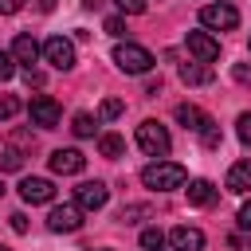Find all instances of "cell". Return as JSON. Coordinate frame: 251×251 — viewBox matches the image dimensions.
Wrapping results in <instances>:
<instances>
[{
	"mask_svg": "<svg viewBox=\"0 0 251 251\" xmlns=\"http://www.w3.org/2000/svg\"><path fill=\"white\" fill-rule=\"evenodd\" d=\"M188 180V173H184V165H176V161H153V165H145L141 169V184L145 188H153V192H173V188H180Z\"/></svg>",
	"mask_w": 251,
	"mask_h": 251,
	"instance_id": "cell-1",
	"label": "cell"
},
{
	"mask_svg": "<svg viewBox=\"0 0 251 251\" xmlns=\"http://www.w3.org/2000/svg\"><path fill=\"white\" fill-rule=\"evenodd\" d=\"M114 63H118V71H126V75H149L157 59H153L141 43H118V47H114Z\"/></svg>",
	"mask_w": 251,
	"mask_h": 251,
	"instance_id": "cell-2",
	"label": "cell"
},
{
	"mask_svg": "<svg viewBox=\"0 0 251 251\" xmlns=\"http://www.w3.org/2000/svg\"><path fill=\"white\" fill-rule=\"evenodd\" d=\"M137 145H141V153H149V157H169L173 137H169V129H165L161 122L145 118V122L137 126Z\"/></svg>",
	"mask_w": 251,
	"mask_h": 251,
	"instance_id": "cell-3",
	"label": "cell"
},
{
	"mask_svg": "<svg viewBox=\"0 0 251 251\" xmlns=\"http://www.w3.org/2000/svg\"><path fill=\"white\" fill-rule=\"evenodd\" d=\"M200 24L212 27V31H231V27H239V12H235V4H227V0L204 4V8H200Z\"/></svg>",
	"mask_w": 251,
	"mask_h": 251,
	"instance_id": "cell-4",
	"label": "cell"
},
{
	"mask_svg": "<svg viewBox=\"0 0 251 251\" xmlns=\"http://www.w3.org/2000/svg\"><path fill=\"white\" fill-rule=\"evenodd\" d=\"M27 118H31V126L51 129V126H59L63 110H59V102H55L51 94H35V98H31V106H27Z\"/></svg>",
	"mask_w": 251,
	"mask_h": 251,
	"instance_id": "cell-5",
	"label": "cell"
},
{
	"mask_svg": "<svg viewBox=\"0 0 251 251\" xmlns=\"http://www.w3.org/2000/svg\"><path fill=\"white\" fill-rule=\"evenodd\" d=\"M47 227H51L55 235L78 231V227H82V208H78V204H55V208L47 212Z\"/></svg>",
	"mask_w": 251,
	"mask_h": 251,
	"instance_id": "cell-6",
	"label": "cell"
},
{
	"mask_svg": "<svg viewBox=\"0 0 251 251\" xmlns=\"http://www.w3.org/2000/svg\"><path fill=\"white\" fill-rule=\"evenodd\" d=\"M43 59H47L55 71H71V67H75V43L63 39V35H51V39L43 43Z\"/></svg>",
	"mask_w": 251,
	"mask_h": 251,
	"instance_id": "cell-7",
	"label": "cell"
},
{
	"mask_svg": "<svg viewBox=\"0 0 251 251\" xmlns=\"http://www.w3.org/2000/svg\"><path fill=\"white\" fill-rule=\"evenodd\" d=\"M106 200H110V188H106L102 180H82V184L75 188V204H78L82 212H98V208H106Z\"/></svg>",
	"mask_w": 251,
	"mask_h": 251,
	"instance_id": "cell-8",
	"label": "cell"
},
{
	"mask_svg": "<svg viewBox=\"0 0 251 251\" xmlns=\"http://www.w3.org/2000/svg\"><path fill=\"white\" fill-rule=\"evenodd\" d=\"M20 196H24V204H51L55 200V184L47 176H24L20 180Z\"/></svg>",
	"mask_w": 251,
	"mask_h": 251,
	"instance_id": "cell-9",
	"label": "cell"
},
{
	"mask_svg": "<svg viewBox=\"0 0 251 251\" xmlns=\"http://www.w3.org/2000/svg\"><path fill=\"white\" fill-rule=\"evenodd\" d=\"M188 51L196 63H216L220 59V39H212L208 31H188Z\"/></svg>",
	"mask_w": 251,
	"mask_h": 251,
	"instance_id": "cell-10",
	"label": "cell"
},
{
	"mask_svg": "<svg viewBox=\"0 0 251 251\" xmlns=\"http://www.w3.org/2000/svg\"><path fill=\"white\" fill-rule=\"evenodd\" d=\"M47 161H51V173H59V176H75V173L86 169V157L78 149H55Z\"/></svg>",
	"mask_w": 251,
	"mask_h": 251,
	"instance_id": "cell-11",
	"label": "cell"
},
{
	"mask_svg": "<svg viewBox=\"0 0 251 251\" xmlns=\"http://www.w3.org/2000/svg\"><path fill=\"white\" fill-rule=\"evenodd\" d=\"M169 247H173V251H204V231L180 224V227L169 231Z\"/></svg>",
	"mask_w": 251,
	"mask_h": 251,
	"instance_id": "cell-12",
	"label": "cell"
},
{
	"mask_svg": "<svg viewBox=\"0 0 251 251\" xmlns=\"http://www.w3.org/2000/svg\"><path fill=\"white\" fill-rule=\"evenodd\" d=\"M176 122H180L184 129H192V133H204V129L212 126V118H208L200 106H192V102H180V106H176Z\"/></svg>",
	"mask_w": 251,
	"mask_h": 251,
	"instance_id": "cell-13",
	"label": "cell"
},
{
	"mask_svg": "<svg viewBox=\"0 0 251 251\" xmlns=\"http://www.w3.org/2000/svg\"><path fill=\"white\" fill-rule=\"evenodd\" d=\"M224 184H227V192L243 196V192L251 188V157H247V161H235V165L227 169V180H224Z\"/></svg>",
	"mask_w": 251,
	"mask_h": 251,
	"instance_id": "cell-14",
	"label": "cell"
},
{
	"mask_svg": "<svg viewBox=\"0 0 251 251\" xmlns=\"http://www.w3.org/2000/svg\"><path fill=\"white\" fill-rule=\"evenodd\" d=\"M39 55H43V47H39V43H35L31 35H16V39H12V59H16V63L31 67V63L39 59Z\"/></svg>",
	"mask_w": 251,
	"mask_h": 251,
	"instance_id": "cell-15",
	"label": "cell"
},
{
	"mask_svg": "<svg viewBox=\"0 0 251 251\" xmlns=\"http://www.w3.org/2000/svg\"><path fill=\"white\" fill-rule=\"evenodd\" d=\"M216 75H212V67L208 63H180V82H188V86H204V82H212Z\"/></svg>",
	"mask_w": 251,
	"mask_h": 251,
	"instance_id": "cell-16",
	"label": "cell"
},
{
	"mask_svg": "<svg viewBox=\"0 0 251 251\" xmlns=\"http://www.w3.org/2000/svg\"><path fill=\"white\" fill-rule=\"evenodd\" d=\"M216 196H220V188H216L212 180H192V184H188V204H196V208L216 204Z\"/></svg>",
	"mask_w": 251,
	"mask_h": 251,
	"instance_id": "cell-17",
	"label": "cell"
},
{
	"mask_svg": "<svg viewBox=\"0 0 251 251\" xmlns=\"http://www.w3.org/2000/svg\"><path fill=\"white\" fill-rule=\"evenodd\" d=\"M169 247V235L161 227H145L141 231V251H165Z\"/></svg>",
	"mask_w": 251,
	"mask_h": 251,
	"instance_id": "cell-18",
	"label": "cell"
},
{
	"mask_svg": "<svg viewBox=\"0 0 251 251\" xmlns=\"http://www.w3.org/2000/svg\"><path fill=\"white\" fill-rule=\"evenodd\" d=\"M98 149H102V157H122V153H126V141H122L118 133H102V137H98Z\"/></svg>",
	"mask_w": 251,
	"mask_h": 251,
	"instance_id": "cell-19",
	"label": "cell"
},
{
	"mask_svg": "<svg viewBox=\"0 0 251 251\" xmlns=\"http://www.w3.org/2000/svg\"><path fill=\"white\" fill-rule=\"evenodd\" d=\"M71 129H75V137H94V129H98V122H94L90 114H75V122H71Z\"/></svg>",
	"mask_w": 251,
	"mask_h": 251,
	"instance_id": "cell-20",
	"label": "cell"
},
{
	"mask_svg": "<svg viewBox=\"0 0 251 251\" xmlns=\"http://www.w3.org/2000/svg\"><path fill=\"white\" fill-rule=\"evenodd\" d=\"M20 165H24V153H20V149H12V145H8V149H0V169L16 173Z\"/></svg>",
	"mask_w": 251,
	"mask_h": 251,
	"instance_id": "cell-21",
	"label": "cell"
},
{
	"mask_svg": "<svg viewBox=\"0 0 251 251\" xmlns=\"http://www.w3.org/2000/svg\"><path fill=\"white\" fill-rule=\"evenodd\" d=\"M16 114H20V98L16 94H0V122H8Z\"/></svg>",
	"mask_w": 251,
	"mask_h": 251,
	"instance_id": "cell-22",
	"label": "cell"
},
{
	"mask_svg": "<svg viewBox=\"0 0 251 251\" xmlns=\"http://www.w3.org/2000/svg\"><path fill=\"white\" fill-rule=\"evenodd\" d=\"M122 110H126V102H122V98H106V102H102V110H98V114H102V118H106V122H114V118H122Z\"/></svg>",
	"mask_w": 251,
	"mask_h": 251,
	"instance_id": "cell-23",
	"label": "cell"
},
{
	"mask_svg": "<svg viewBox=\"0 0 251 251\" xmlns=\"http://www.w3.org/2000/svg\"><path fill=\"white\" fill-rule=\"evenodd\" d=\"M141 216H149L145 204H126V208H122V224H137Z\"/></svg>",
	"mask_w": 251,
	"mask_h": 251,
	"instance_id": "cell-24",
	"label": "cell"
},
{
	"mask_svg": "<svg viewBox=\"0 0 251 251\" xmlns=\"http://www.w3.org/2000/svg\"><path fill=\"white\" fill-rule=\"evenodd\" d=\"M102 31L114 35V39H122V35H126V20H122V16H110V20L102 24Z\"/></svg>",
	"mask_w": 251,
	"mask_h": 251,
	"instance_id": "cell-25",
	"label": "cell"
},
{
	"mask_svg": "<svg viewBox=\"0 0 251 251\" xmlns=\"http://www.w3.org/2000/svg\"><path fill=\"white\" fill-rule=\"evenodd\" d=\"M16 75V59H12V51H0V82H8Z\"/></svg>",
	"mask_w": 251,
	"mask_h": 251,
	"instance_id": "cell-26",
	"label": "cell"
},
{
	"mask_svg": "<svg viewBox=\"0 0 251 251\" xmlns=\"http://www.w3.org/2000/svg\"><path fill=\"white\" fill-rule=\"evenodd\" d=\"M235 133H239V141H243V145H251V114H239Z\"/></svg>",
	"mask_w": 251,
	"mask_h": 251,
	"instance_id": "cell-27",
	"label": "cell"
},
{
	"mask_svg": "<svg viewBox=\"0 0 251 251\" xmlns=\"http://www.w3.org/2000/svg\"><path fill=\"white\" fill-rule=\"evenodd\" d=\"M235 224H239V231H251V200H247V204H239V212H235Z\"/></svg>",
	"mask_w": 251,
	"mask_h": 251,
	"instance_id": "cell-28",
	"label": "cell"
},
{
	"mask_svg": "<svg viewBox=\"0 0 251 251\" xmlns=\"http://www.w3.org/2000/svg\"><path fill=\"white\" fill-rule=\"evenodd\" d=\"M114 4H118L126 16H141V12H145V0H114Z\"/></svg>",
	"mask_w": 251,
	"mask_h": 251,
	"instance_id": "cell-29",
	"label": "cell"
},
{
	"mask_svg": "<svg viewBox=\"0 0 251 251\" xmlns=\"http://www.w3.org/2000/svg\"><path fill=\"white\" fill-rule=\"evenodd\" d=\"M231 78L247 86V82H251V67H247V63H235V67H231Z\"/></svg>",
	"mask_w": 251,
	"mask_h": 251,
	"instance_id": "cell-30",
	"label": "cell"
},
{
	"mask_svg": "<svg viewBox=\"0 0 251 251\" xmlns=\"http://www.w3.org/2000/svg\"><path fill=\"white\" fill-rule=\"evenodd\" d=\"M24 8V0H0V16H16Z\"/></svg>",
	"mask_w": 251,
	"mask_h": 251,
	"instance_id": "cell-31",
	"label": "cell"
},
{
	"mask_svg": "<svg viewBox=\"0 0 251 251\" xmlns=\"http://www.w3.org/2000/svg\"><path fill=\"white\" fill-rule=\"evenodd\" d=\"M200 137H204V145H220V129H216V122H212V126H208Z\"/></svg>",
	"mask_w": 251,
	"mask_h": 251,
	"instance_id": "cell-32",
	"label": "cell"
},
{
	"mask_svg": "<svg viewBox=\"0 0 251 251\" xmlns=\"http://www.w3.org/2000/svg\"><path fill=\"white\" fill-rule=\"evenodd\" d=\"M12 231H27V216H24V212L12 216Z\"/></svg>",
	"mask_w": 251,
	"mask_h": 251,
	"instance_id": "cell-33",
	"label": "cell"
},
{
	"mask_svg": "<svg viewBox=\"0 0 251 251\" xmlns=\"http://www.w3.org/2000/svg\"><path fill=\"white\" fill-rule=\"evenodd\" d=\"M24 78H27V86H43V75H39V71H31V67H27V75H24Z\"/></svg>",
	"mask_w": 251,
	"mask_h": 251,
	"instance_id": "cell-34",
	"label": "cell"
},
{
	"mask_svg": "<svg viewBox=\"0 0 251 251\" xmlns=\"http://www.w3.org/2000/svg\"><path fill=\"white\" fill-rule=\"evenodd\" d=\"M39 8H43V12H51V8H55V0H39Z\"/></svg>",
	"mask_w": 251,
	"mask_h": 251,
	"instance_id": "cell-35",
	"label": "cell"
},
{
	"mask_svg": "<svg viewBox=\"0 0 251 251\" xmlns=\"http://www.w3.org/2000/svg\"><path fill=\"white\" fill-rule=\"evenodd\" d=\"M0 196H4V184H0Z\"/></svg>",
	"mask_w": 251,
	"mask_h": 251,
	"instance_id": "cell-36",
	"label": "cell"
},
{
	"mask_svg": "<svg viewBox=\"0 0 251 251\" xmlns=\"http://www.w3.org/2000/svg\"><path fill=\"white\" fill-rule=\"evenodd\" d=\"M0 251H8V247H0Z\"/></svg>",
	"mask_w": 251,
	"mask_h": 251,
	"instance_id": "cell-37",
	"label": "cell"
},
{
	"mask_svg": "<svg viewBox=\"0 0 251 251\" xmlns=\"http://www.w3.org/2000/svg\"><path fill=\"white\" fill-rule=\"evenodd\" d=\"M247 47H251V39H247Z\"/></svg>",
	"mask_w": 251,
	"mask_h": 251,
	"instance_id": "cell-38",
	"label": "cell"
}]
</instances>
